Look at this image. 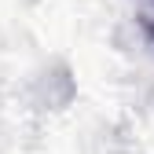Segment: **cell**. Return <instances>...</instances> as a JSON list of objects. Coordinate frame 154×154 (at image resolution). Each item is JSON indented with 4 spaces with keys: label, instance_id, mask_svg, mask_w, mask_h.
<instances>
[{
    "label": "cell",
    "instance_id": "obj_1",
    "mask_svg": "<svg viewBox=\"0 0 154 154\" xmlns=\"http://www.w3.org/2000/svg\"><path fill=\"white\" fill-rule=\"evenodd\" d=\"M140 26L150 33V41H154V0H140Z\"/></svg>",
    "mask_w": 154,
    "mask_h": 154
}]
</instances>
